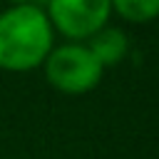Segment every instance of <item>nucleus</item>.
I'll return each mask as SVG.
<instances>
[{"label": "nucleus", "mask_w": 159, "mask_h": 159, "mask_svg": "<svg viewBox=\"0 0 159 159\" xmlns=\"http://www.w3.org/2000/svg\"><path fill=\"white\" fill-rule=\"evenodd\" d=\"M55 47V30L35 2L7 5L0 12V70L32 72Z\"/></svg>", "instance_id": "nucleus-1"}, {"label": "nucleus", "mask_w": 159, "mask_h": 159, "mask_svg": "<svg viewBox=\"0 0 159 159\" xmlns=\"http://www.w3.org/2000/svg\"><path fill=\"white\" fill-rule=\"evenodd\" d=\"M42 72L52 89H57L60 94H70V97L92 92L102 82V75H104L102 65L92 57L84 42L55 45L47 60L42 62Z\"/></svg>", "instance_id": "nucleus-2"}, {"label": "nucleus", "mask_w": 159, "mask_h": 159, "mask_svg": "<svg viewBox=\"0 0 159 159\" xmlns=\"http://www.w3.org/2000/svg\"><path fill=\"white\" fill-rule=\"evenodd\" d=\"M42 10L55 35L60 32L67 42H87L112 17L109 0H47Z\"/></svg>", "instance_id": "nucleus-3"}, {"label": "nucleus", "mask_w": 159, "mask_h": 159, "mask_svg": "<svg viewBox=\"0 0 159 159\" xmlns=\"http://www.w3.org/2000/svg\"><path fill=\"white\" fill-rule=\"evenodd\" d=\"M84 45H87V50L92 52V57L102 65V70L124 62L127 55H129V50H132L127 32L119 30V27H114V25H104V27H102L99 32H94Z\"/></svg>", "instance_id": "nucleus-4"}, {"label": "nucleus", "mask_w": 159, "mask_h": 159, "mask_svg": "<svg viewBox=\"0 0 159 159\" xmlns=\"http://www.w3.org/2000/svg\"><path fill=\"white\" fill-rule=\"evenodd\" d=\"M109 2L112 12L132 25H144L159 17V0H109Z\"/></svg>", "instance_id": "nucleus-5"}, {"label": "nucleus", "mask_w": 159, "mask_h": 159, "mask_svg": "<svg viewBox=\"0 0 159 159\" xmlns=\"http://www.w3.org/2000/svg\"><path fill=\"white\" fill-rule=\"evenodd\" d=\"M7 5H27V2H35V0H5Z\"/></svg>", "instance_id": "nucleus-6"}]
</instances>
